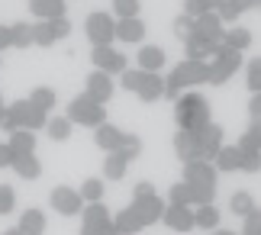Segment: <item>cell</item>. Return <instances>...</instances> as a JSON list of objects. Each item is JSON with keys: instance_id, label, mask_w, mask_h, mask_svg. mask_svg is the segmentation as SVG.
Listing matches in <instances>:
<instances>
[{"instance_id": "cell-1", "label": "cell", "mask_w": 261, "mask_h": 235, "mask_svg": "<svg viewBox=\"0 0 261 235\" xmlns=\"http://www.w3.org/2000/svg\"><path fill=\"white\" fill-rule=\"evenodd\" d=\"M197 84H210V61H190V58H184L180 65L171 68V74L165 77V97L177 100L187 87H197Z\"/></svg>"}, {"instance_id": "cell-2", "label": "cell", "mask_w": 261, "mask_h": 235, "mask_svg": "<svg viewBox=\"0 0 261 235\" xmlns=\"http://www.w3.org/2000/svg\"><path fill=\"white\" fill-rule=\"evenodd\" d=\"M174 119H177V129H187V132H200L203 126H210V103L203 94H190L184 90L177 100H174Z\"/></svg>"}, {"instance_id": "cell-3", "label": "cell", "mask_w": 261, "mask_h": 235, "mask_svg": "<svg viewBox=\"0 0 261 235\" xmlns=\"http://www.w3.org/2000/svg\"><path fill=\"white\" fill-rule=\"evenodd\" d=\"M119 81H123V87L129 90V94H136L142 103H155V100L165 97V77H162V71L126 68L123 74H119Z\"/></svg>"}, {"instance_id": "cell-4", "label": "cell", "mask_w": 261, "mask_h": 235, "mask_svg": "<svg viewBox=\"0 0 261 235\" xmlns=\"http://www.w3.org/2000/svg\"><path fill=\"white\" fill-rule=\"evenodd\" d=\"M68 119L77 122V126L97 129V126H103V122H107V107L97 103V100L87 97V94H77L71 103H68Z\"/></svg>"}, {"instance_id": "cell-5", "label": "cell", "mask_w": 261, "mask_h": 235, "mask_svg": "<svg viewBox=\"0 0 261 235\" xmlns=\"http://www.w3.org/2000/svg\"><path fill=\"white\" fill-rule=\"evenodd\" d=\"M239 65H242V52L232 48V45H226V42H219L213 61H210V84H213V87L226 84V81L239 71Z\"/></svg>"}, {"instance_id": "cell-6", "label": "cell", "mask_w": 261, "mask_h": 235, "mask_svg": "<svg viewBox=\"0 0 261 235\" xmlns=\"http://www.w3.org/2000/svg\"><path fill=\"white\" fill-rule=\"evenodd\" d=\"M68 36H71V23H68V16L36 19V23H33V45H39V48H48V45H55L58 39H68Z\"/></svg>"}, {"instance_id": "cell-7", "label": "cell", "mask_w": 261, "mask_h": 235, "mask_svg": "<svg viewBox=\"0 0 261 235\" xmlns=\"http://www.w3.org/2000/svg\"><path fill=\"white\" fill-rule=\"evenodd\" d=\"M84 29H87V39L90 45L100 48V45H110L116 39V16L103 13V10H97V13H90L84 19Z\"/></svg>"}, {"instance_id": "cell-8", "label": "cell", "mask_w": 261, "mask_h": 235, "mask_svg": "<svg viewBox=\"0 0 261 235\" xmlns=\"http://www.w3.org/2000/svg\"><path fill=\"white\" fill-rule=\"evenodd\" d=\"M7 113L16 119L19 129H29V132H39V129L48 126V113H42L36 103H29V97L26 100H13V103L7 107Z\"/></svg>"}, {"instance_id": "cell-9", "label": "cell", "mask_w": 261, "mask_h": 235, "mask_svg": "<svg viewBox=\"0 0 261 235\" xmlns=\"http://www.w3.org/2000/svg\"><path fill=\"white\" fill-rule=\"evenodd\" d=\"M48 203H52V210L62 213V216H77V213L84 210V197H81V190H74V187H55L48 193Z\"/></svg>"}, {"instance_id": "cell-10", "label": "cell", "mask_w": 261, "mask_h": 235, "mask_svg": "<svg viewBox=\"0 0 261 235\" xmlns=\"http://www.w3.org/2000/svg\"><path fill=\"white\" fill-rule=\"evenodd\" d=\"M216 174H219L216 165L213 161H203V158L184 165V184H194V187H213L216 190Z\"/></svg>"}, {"instance_id": "cell-11", "label": "cell", "mask_w": 261, "mask_h": 235, "mask_svg": "<svg viewBox=\"0 0 261 235\" xmlns=\"http://www.w3.org/2000/svg\"><path fill=\"white\" fill-rule=\"evenodd\" d=\"M90 61H94L97 71H107V74H123V71L129 68V61L123 52H116L113 45H100L90 52Z\"/></svg>"}, {"instance_id": "cell-12", "label": "cell", "mask_w": 261, "mask_h": 235, "mask_svg": "<svg viewBox=\"0 0 261 235\" xmlns=\"http://www.w3.org/2000/svg\"><path fill=\"white\" fill-rule=\"evenodd\" d=\"M81 213H84L81 235H103V232H107V226L113 222V219H110V210L103 206V203H87Z\"/></svg>"}, {"instance_id": "cell-13", "label": "cell", "mask_w": 261, "mask_h": 235, "mask_svg": "<svg viewBox=\"0 0 261 235\" xmlns=\"http://www.w3.org/2000/svg\"><path fill=\"white\" fill-rule=\"evenodd\" d=\"M162 222L168 229H174V232H190V229H197V219H194V210L187 206V203H168L165 206V216Z\"/></svg>"}, {"instance_id": "cell-14", "label": "cell", "mask_w": 261, "mask_h": 235, "mask_svg": "<svg viewBox=\"0 0 261 235\" xmlns=\"http://www.w3.org/2000/svg\"><path fill=\"white\" fill-rule=\"evenodd\" d=\"M113 74H107V71H90L87 74V84H84V94L94 97L97 103H110V97H113Z\"/></svg>"}, {"instance_id": "cell-15", "label": "cell", "mask_w": 261, "mask_h": 235, "mask_svg": "<svg viewBox=\"0 0 261 235\" xmlns=\"http://www.w3.org/2000/svg\"><path fill=\"white\" fill-rule=\"evenodd\" d=\"M129 206H133V213L142 219V226L148 229V226H155V222L165 216V206H168V203H162V197L155 193V197H145V200H133Z\"/></svg>"}, {"instance_id": "cell-16", "label": "cell", "mask_w": 261, "mask_h": 235, "mask_svg": "<svg viewBox=\"0 0 261 235\" xmlns=\"http://www.w3.org/2000/svg\"><path fill=\"white\" fill-rule=\"evenodd\" d=\"M216 48H219V42H213V39H206V36H200L197 29L184 39V55H187L190 61H206V58H213Z\"/></svg>"}, {"instance_id": "cell-17", "label": "cell", "mask_w": 261, "mask_h": 235, "mask_svg": "<svg viewBox=\"0 0 261 235\" xmlns=\"http://www.w3.org/2000/svg\"><path fill=\"white\" fill-rule=\"evenodd\" d=\"M223 136H226V132H223V126H219V122H210V126L200 129V158H203V161L216 158V155H219V148L226 145Z\"/></svg>"}, {"instance_id": "cell-18", "label": "cell", "mask_w": 261, "mask_h": 235, "mask_svg": "<svg viewBox=\"0 0 261 235\" xmlns=\"http://www.w3.org/2000/svg\"><path fill=\"white\" fill-rule=\"evenodd\" d=\"M94 142H97V148H103L107 155H110V151H119V148H123L126 132L119 129V126H113V122H103V126H97Z\"/></svg>"}, {"instance_id": "cell-19", "label": "cell", "mask_w": 261, "mask_h": 235, "mask_svg": "<svg viewBox=\"0 0 261 235\" xmlns=\"http://www.w3.org/2000/svg\"><path fill=\"white\" fill-rule=\"evenodd\" d=\"M174 155L184 161H197L200 158V132H187V129H180L177 136H174Z\"/></svg>"}, {"instance_id": "cell-20", "label": "cell", "mask_w": 261, "mask_h": 235, "mask_svg": "<svg viewBox=\"0 0 261 235\" xmlns=\"http://www.w3.org/2000/svg\"><path fill=\"white\" fill-rule=\"evenodd\" d=\"M194 29H197L200 36L213 39V42H223V39H226V23L216 16V10H213V13H203V16H197Z\"/></svg>"}, {"instance_id": "cell-21", "label": "cell", "mask_w": 261, "mask_h": 235, "mask_svg": "<svg viewBox=\"0 0 261 235\" xmlns=\"http://www.w3.org/2000/svg\"><path fill=\"white\" fill-rule=\"evenodd\" d=\"M116 39H119V42H129V45L142 42V39H145V23L139 16L116 19Z\"/></svg>"}, {"instance_id": "cell-22", "label": "cell", "mask_w": 261, "mask_h": 235, "mask_svg": "<svg viewBox=\"0 0 261 235\" xmlns=\"http://www.w3.org/2000/svg\"><path fill=\"white\" fill-rule=\"evenodd\" d=\"M136 68L142 71H162L165 68V48L162 45H142L136 55Z\"/></svg>"}, {"instance_id": "cell-23", "label": "cell", "mask_w": 261, "mask_h": 235, "mask_svg": "<svg viewBox=\"0 0 261 235\" xmlns=\"http://www.w3.org/2000/svg\"><path fill=\"white\" fill-rule=\"evenodd\" d=\"M45 226H48V222H45V213L36 210V206H29L23 216H19V226L16 229L23 232V235H45Z\"/></svg>"}, {"instance_id": "cell-24", "label": "cell", "mask_w": 261, "mask_h": 235, "mask_svg": "<svg viewBox=\"0 0 261 235\" xmlns=\"http://www.w3.org/2000/svg\"><path fill=\"white\" fill-rule=\"evenodd\" d=\"M29 10L36 19H58L65 16V0H29Z\"/></svg>"}, {"instance_id": "cell-25", "label": "cell", "mask_w": 261, "mask_h": 235, "mask_svg": "<svg viewBox=\"0 0 261 235\" xmlns=\"http://www.w3.org/2000/svg\"><path fill=\"white\" fill-rule=\"evenodd\" d=\"M13 171L23 180H36L39 174H42V161L36 158V151H33V155H16L13 158Z\"/></svg>"}, {"instance_id": "cell-26", "label": "cell", "mask_w": 261, "mask_h": 235, "mask_svg": "<svg viewBox=\"0 0 261 235\" xmlns=\"http://www.w3.org/2000/svg\"><path fill=\"white\" fill-rule=\"evenodd\" d=\"M126 168H129V158L123 155V151H110V155L103 158V177L107 180H123Z\"/></svg>"}, {"instance_id": "cell-27", "label": "cell", "mask_w": 261, "mask_h": 235, "mask_svg": "<svg viewBox=\"0 0 261 235\" xmlns=\"http://www.w3.org/2000/svg\"><path fill=\"white\" fill-rule=\"evenodd\" d=\"M194 219H197V229H206V232L219 229V210H216V203H206V206H194Z\"/></svg>"}, {"instance_id": "cell-28", "label": "cell", "mask_w": 261, "mask_h": 235, "mask_svg": "<svg viewBox=\"0 0 261 235\" xmlns=\"http://www.w3.org/2000/svg\"><path fill=\"white\" fill-rule=\"evenodd\" d=\"M10 148H13L16 155H33V151H36V132L16 129L13 136H10Z\"/></svg>"}, {"instance_id": "cell-29", "label": "cell", "mask_w": 261, "mask_h": 235, "mask_svg": "<svg viewBox=\"0 0 261 235\" xmlns=\"http://www.w3.org/2000/svg\"><path fill=\"white\" fill-rule=\"evenodd\" d=\"M213 165H216V171H223V174L239 171V145H223L219 155L213 158Z\"/></svg>"}, {"instance_id": "cell-30", "label": "cell", "mask_w": 261, "mask_h": 235, "mask_svg": "<svg viewBox=\"0 0 261 235\" xmlns=\"http://www.w3.org/2000/svg\"><path fill=\"white\" fill-rule=\"evenodd\" d=\"M71 126H74V122L68 119V116H55V119H48L45 132H48L55 142H68V139H71Z\"/></svg>"}, {"instance_id": "cell-31", "label": "cell", "mask_w": 261, "mask_h": 235, "mask_svg": "<svg viewBox=\"0 0 261 235\" xmlns=\"http://www.w3.org/2000/svg\"><path fill=\"white\" fill-rule=\"evenodd\" d=\"M239 171H245V174H258V171H261V151L239 148Z\"/></svg>"}, {"instance_id": "cell-32", "label": "cell", "mask_w": 261, "mask_h": 235, "mask_svg": "<svg viewBox=\"0 0 261 235\" xmlns=\"http://www.w3.org/2000/svg\"><path fill=\"white\" fill-rule=\"evenodd\" d=\"M223 42L232 45V48H239V52H245V48L252 45V33L242 29V26H232V29H226V39H223Z\"/></svg>"}, {"instance_id": "cell-33", "label": "cell", "mask_w": 261, "mask_h": 235, "mask_svg": "<svg viewBox=\"0 0 261 235\" xmlns=\"http://www.w3.org/2000/svg\"><path fill=\"white\" fill-rule=\"evenodd\" d=\"M29 103H36L42 113H48L58 100H55V90L52 87H33V94H29Z\"/></svg>"}, {"instance_id": "cell-34", "label": "cell", "mask_w": 261, "mask_h": 235, "mask_svg": "<svg viewBox=\"0 0 261 235\" xmlns=\"http://www.w3.org/2000/svg\"><path fill=\"white\" fill-rule=\"evenodd\" d=\"M229 210L236 213V216H248V213L255 210V200H252V193H245V190H239V193H232V200H229Z\"/></svg>"}, {"instance_id": "cell-35", "label": "cell", "mask_w": 261, "mask_h": 235, "mask_svg": "<svg viewBox=\"0 0 261 235\" xmlns=\"http://www.w3.org/2000/svg\"><path fill=\"white\" fill-rule=\"evenodd\" d=\"M242 13H245V7H242V4H239V0H223V4H219V7H216V16H219V19H223V23H226V26H229V23H236V19H239V16H242Z\"/></svg>"}, {"instance_id": "cell-36", "label": "cell", "mask_w": 261, "mask_h": 235, "mask_svg": "<svg viewBox=\"0 0 261 235\" xmlns=\"http://www.w3.org/2000/svg\"><path fill=\"white\" fill-rule=\"evenodd\" d=\"M223 4V0H184V13L187 16H203V13H213V10Z\"/></svg>"}, {"instance_id": "cell-37", "label": "cell", "mask_w": 261, "mask_h": 235, "mask_svg": "<svg viewBox=\"0 0 261 235\" xmlns=\"http://www.w3.org/2000/svg\"><path fill=\"white\" fill-rule=\"evenodd\" d=\"M13 48H29L33 45V23H13Z\"/></svg>"}, {"instance_id": "cell-38", "label": "cell", "mask_w": 261, "mask_h": 235, "mask_svg": "<svg viewBox=\"0 0 261 235\" xmlns=\"http://www.w3.org/2000/svg\"><path fill=\"white\" fill-rule=\"evenodd\" d=\"M81 197H84V203H100V200H103V180L87 177L84 187H81Z\"/></svg>"}, {"instance_id": "cell-39", "label": "cell", "mask_w": 261, "mask_h": 235, "mask_svg": "<svg viewBox=\"0 0 261 235\" xmlns=\"http://www.w3.org/2000/svg\"><path fill=\"white\" fill-rule=\"evenodd\" d=\"M245 84L252 94H261V58H252L245 68Z\"/></svg>"}, {"instance_id": "cell-40", "label": "cell", "mask_w": 261, "mask_h": 235, "mask_svg": "<svg viewBox=\"0 0 261 235\" xmlns=\"http://www.w3.org/2000/svg\"><path fill=\"white\" fill-rule=\"evenodd\" d=\"M139 7H142V0H113V16L116 19L139 16Z\"/></svg>"}, {"instance_id": "cell-41", "label": "cell", "mask_w": 261, "mask_h": 235, "mask_svg": "<svg viewBox=\"0 0 261 235\" xmlns=\"http://www.w3.org/2000/svg\"><path fill=\"white\" fill-rule=\"evenodd\" d=\"M239 148H255V151H261V122H252V126L245 129V136L239 139Z\"/></svg>"}, {"instance_id": "cell-42", "label": "cell", "mask_w": 261, "mask_h": 235, "mask_svg": "<svg viewBox=\"0 0 261 235\" xmlns=\"http://www.w3.org/2000/svg\"><path fill=\"white\" fill-rule=\"evenodd\" d=\"M13 206H16V190L10 184H0V216L13 213Z\"/></svg>"}, {"instance_id": "cell-43", "label": "cell", "mask_w": 261, "mask_h": 235, "mask_svg": "<svg viewBox=\"0 0 261 235\" xmlns=\"http://www.w3.org/2000/svg\"><path fill=\"white\" fill-rule=\"evenodd\" d=\"M194 23H197V19H194V16H187V13H180V16L174 19V26H171V29H174V36L180 39V42H184V39L194 33Z\"/></svg>"}, {"instance_id": "cell-44", "label": "cell", "mask_w": 261, "mask_h": 235, "mask_svg": "<svg viewBox=\"0 0 261 235\" xmlns=\"http://www.w3.org/2000/svg\"><path fill=\"white\" fill-rule=\"evenodd\" d=\"M168 203H187V206H190V187H187L184 180L168 187Z\"/></svg>"}, {"instance_id": "cell-45", "label": "cell", "mask_w": 261, "mask_h": 235, "mask_svg": "<svg viewBox=\"0 0 261 235\" xmlns=\"http://www.w3.org/2000/svg\"><path fill=\"white\" fill-rule=\"evenodd\" d=\"M119 151H123L129 161L139 158V155H142V139H139V136H129V132H126V142H123V148H119Z\"/></svg>"}, {"instance_id": "cell-46", "label": "cell", "mask_w": 261, "mask_h": 235, "mask_svg": "<svg viewBox=\"0 0 261 235\" xmlns=\"http://www.w3.org/2000/svg\"><path fill=\"white\" fill-rule=\"evenodd\" d=\"M242 235H261V210H258V206H255V210H252V213L245 216Z\"/></svg>"}, {"instance_id": "cell-47", "label": "cell", "mask_w": 261, "mask_h": 235, "mask_svg": "<svg viewBox=\"0 0 261 235\" xmlns=\"http://www.w3.org/2000/svg\"><path fill=\"white\" fill-rule=\"evenodd\" d=\"M13 158L16 151L10 148V142H0V168H13Z\"/></svg>"}, {"instance_id": "cell-48", "label": "cell", "mask_w": 261, "mask_h": 235, "mask_svg": "<svg viewBox=\"0 0 261 235\" xmlns=\"http://www.w3.org/2000/svg\"><path fill=\"white\" fill-rule=\"evenodd\" d=\"M145 197H155V187L148 180H139L136 190H133V200H145Z\"/></svg>"}, {"instance_id": "cell-49", "label": "cell", "mask_w": 261, "mask_h": 235, "mask_svg": "<svg viewBox=\"0 0 261 235\" xmlns=\"http://www.w3.org/2000/svg\"><path fill=\"white\" fill-rule=\"evenodd\" d=\"M248 116H252V122H261V94H252V100H248Z\"/></svg>"}, {"instance_id": "cell-50", "label": "cell", "mask_w": 261, "mask_h": 235, "mask_svg": "<svg viewBox=\"0 0 261 235\" xmlns=\"http://www.w3.org/2000/svg\"><path fill=\"white\" fill-rule=\"evenodd\" d=\"M4 48H13V29L10 26H0V52Z\"/></svg>"}, {"instance_id": "cell-51", "label": "cell", "mask_w": 261, "mask_h": 235, "mask_svg": "<svg viewBox=\"0 0 261 235\" xmlns=\"http://www.w3.org/2000/svg\"><path fill=\"white\" fill-rule=\"evenodd\" d=\"M0 129H4V132H7V136H13V132H16L19 126H16V119H13V116H10V113H4V116H0Z\"/></svg>"}, {"instance_id": "cell-52", "label": "cell", "mask_w": 261, "mask_h": 235, "mask_svg": "<svg viewBox=\"0 0 261 235\" xmlns=\"http://www.w3.org/2000/svg\"><path fill=\"white\" fill-rule=\"evenodd\" d=\"M239 4H242V7L248 10V7H261V0H239Z\"/></svg>"}, {"instance_id": "cell-53", "label": "cell", "mask_w": 261, "mask_h": 235, "mask_svg": "<svg viewBox=\"0 0 261 235\" xmlns=\"http://www.w3.org/2000/svg\"><path fill=\"white\" fill-rule=\"evenodd\" d=\"M103 235H119V229H116V222H110V226H107V232Z\"/></svg>"}, {"instance_id": "cell-54", "label": "cell", "mask_w": 261, "mask_h": 235, "mask_svg": "<svg viewBox=\"0 0 261 235\" xmlns=\"http://www.w3.org/2000/svg\"><path fill=\"white\" fill-rule=\"evenodd\" d=\"M213 235H239V232H229V229H213Z\"/></svg>"}, {"instance_id": "cell-55", "label": "cell", "mask_w": 261, "mask_h": 235, "mask_svg": "<svg viewBox=\"0 0 261 235\" xmlns=\"http://www.w3.org/2000/svg\"><path fill=\"white\" fill-rule=\"evenodd\" d=\"M0 235H23L19 229H7V232H0Z\"/></svg>"}, {"instance_id": "cell-56", "label": "cell", "mask_w": 261, "mask_h": 235, "mask_svg": "<svg viewBox=\"0 0 261 235\" xmlns=\"http://www.w3.org/2000/svg\"><path fill=\"white\" fill-rule=\"evenodd\" d=\"M7 113V107H4V97H0V116H4Z\"/></svg>"}]
</instances>
